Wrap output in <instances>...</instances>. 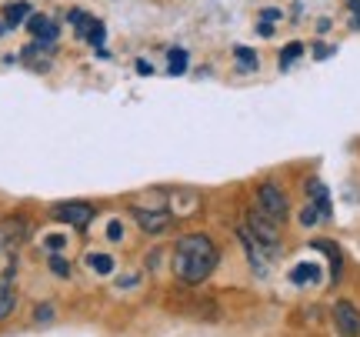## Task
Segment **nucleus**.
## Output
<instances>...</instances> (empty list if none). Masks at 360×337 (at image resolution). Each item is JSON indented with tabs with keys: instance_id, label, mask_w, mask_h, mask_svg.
Listing matches in <instances>:
<instances>
[{
	"instance_id": "f257e3e1",
	"label": "nucleus",
	"mask_w": 360,
	"mask_h": 337,
	"mask_svg": "<svg viewBox=\"0 0 360 337\" xmlns=\"http://www.w3.org/2000/svg\"><path fill=\"white\" fill-rule=\"evenodd\" d=\"M220 260L217 244L207 234H184L174 247V274L184 284H200L207 281Z\"/></svg>"
},
{
	"instance_id": "f03ea898",
	"label": "nucleus",
	"mask_w": 360,
	"mask_h": 337,
	"mask_svg": "<svg viewBox=\"0 0 360 337\" xmlns=\"http://www.w3.org/2000/svg\"><path fill=\"white\" fill-rule=\"evenodd\" d=\"M257 208L267 214L270 221H277V224H283L287 217H290V201H287V194H283L274 181H264L257 187Z\"/></svg>"
},
{
	"instance_id": "7ed1b4c3",
	"label": "nucleus",
	"mask_w": 360,
	"mask_h": 337,
	"mask_svg": "<svg viewBox=\"0 0 360 337\" xmlns=\"http://www.w3.org/2000/svg\"><path fill=\"white\" fill-rule=\"evenodd\" d=\"M247 231L254 234L260 244H264V247L270 250V254L277 257V250H281V231H277V221H270L264 210L254 208L250 214H247Z\"/></svg>"
},
{
	"instance_id": "20e7f679",
	"label": "nucleus",
	"mask_w": 360,
	"mask_h": 337,
	"mask_svg": "<svg viewBox=\"0 0 360 337\" xmlns=\"http://www.w3.org/2000/svg\"><path fill=\"white\" fill-rule=\"evenodd\" d=\"M67 20H70V27H74V34H77L84 44H90V47H101L103 37H107V27L101 24V17H90L87 11H70L67 13Z\"/></svg>"
},
{
	"instance_id": "39448f33",
	"label": "nucleus",
	"mask_w": 360,
	"mask_h": 337,
	"mask_svg": "<svg viewBox=\"0 0 360 337\" xmlns=\"http://www.w3.org/2000/svg\"><path fill=\"white\" fill-rule=\"evenodd\" d=\"M51 217L60 224H70L74 231H84V227L94 221V208L84 204V201H64V204H57V208L51 210Z\"/></svg>"
},
{
	"instance_id": "423d86ee",
	"label": "nucleus",
	"mask_w": 360,
	"mask_h": 337,
	"mask_svg": "<svg viewBox=\"0 0 360 337\" xmlns=\"http://www.w3.org/2000/svg\"><path fill=\"white\" fill-rule=\"evenodd\" d=\"M27 231H30L27 217H20V214L4 217V221H0V254L13 250L17 244H24V241H27Z\"/></svg>"
},
{
	"instance_id": "0eeeda50",
	"label": "nucleus",
	"mask_w": 360,
	"mask_h": 337,
	"mask_svg": "<svg viewBox=\"0 0 360 337\" xmlns=\"http://www.w3.org/2000/svg\"><path fill=\"white\" fill-rule=\"evenodd\" d=\"M237 234H240V244L247 247V257H250V267H254L257 274H267V267H270V260H274V254H270L267 247L260 244V241L254 237V234L247 231V224H244V227H240Z\"/></svg>"
},
{
	"instance_id": "6e6552de",
	"label": "nucleus",
	"mask_w": 360,
	"mask_h": 337,
	"mask_svg": "<svg viewBox=\"0 0 360 337\" xmlns=\"http://www.w3.org/2000/svg\"><path fill=\"white\" fill-rule=\"evenodd\" d=\"M334 324H337V331H340V337H360V311L350 300H337Z\"/></svg>"
},
{
	"instance_id": "1a4fd4ad",
	"label": "nucleus",
	"mask_w": 360,
	"mask_h": 337,
	"mask_svg": "<svg viewBox=\"0 0 360 337\" xmlns=\"http://www.w3.org/2000/svg\"><path fill=\"white\" fill-rule=\"evenodd\" d=\"M27 30H30L34 40H40V44H57V34H60L57 20L47 17V13H30V17H27Z\"/></svg>"
},
{
	"instance_id": "9d476101",
	"label": "nucleus",
	"mask_w": 360,
	"mask_h": 337,
	"mask_svg": "<svg viewBox=\"0 0 360 337\" xmlns=\"http://www.w3.org/2000/svg\"><path fill=\"white\" fill-rule=\"evenodd\" d=\"M130 214H134V221L141 224V231H147V234H164V231H167V224H170V214H167V210L134 208Z\"/></svg>"
},
{
	"instance_id": "9b49d317",
	"label": "nucleus",
	"mask_w": 360,
	"mask_h": 337,
	"mask_svg": "<svg viewBox=\"0 0 360 337\" xmlns=\"http://www.w3.org/2000/svg\"><path fill=\"white\" fill-rule=\"evenodd\" d=\"M51 53H53V44H40V40H34L30 47H24L20 61H24V64H30L34 70H44V67H47V61H51Z\"/></svg>"
},
{
	"instance_id": "f8f14e48",
	"label": "nucleus",
	"mask_w": 360,
	"mask_h": 337,
	"mask_svg": "<svg viewBox=\"0 0 360 337\" xmlns=\"http://www.w3.org/2000/svg\"><path fill=\"white\" fill-rule=\"evenodd\" d=\"M30 4H24V0H17V4H7L4 7V27H20L27 24V17H30Z\"/></svg>"
},
{
	"instance_id": "ddd939ff",
	"label": "nucleus",
	"mask_w": 360,
	"mask_h": 337,
	"mask_svg": "<svg viewBox=\"0 0 360 337\" xmlns=\"http://www.w3.org/2000/svg\"><path fill=\"white\" fill-rule=\"evenodd\" d=\"M307 194L314 197V208L321 210V217H330V194L321 181H307Z\"/></svg>"
},
{
	"instance_id": "4468645a",
	"label": "nucleus",
	"mask_w": 360,
	"mask_h": 337,
	"mask_svg": "<svg viewBox=\"0 0 360 337\" xmlns=\"http://www.w3.org/2000/svg\"><path fill=\"white\" fill-rule=\"evenodd\" d=\"M17 307V294H13V284L7 277H0V321H7Z\"/></svg>"
},
{
	"instance_id": "2eb2a0df",
	"label": "nucleus",
	"mask_w": 360,
	"mask_h": 337,
	"mask_svg": "<svg viewBox=\"0 0 360 337\" xmlns=\"http://www.w3.org/2000/svg\"><path fill=\"white\" fill-rule=\"evenodd\" d=\"M314 250H323V254H330V267H334V274L330 277H340V267H344V254H340V247L330 244V241H314Z\"/></svg>"
},
{
	"instance_id": "dca6fc26",
	"label": "nucleus",
	"mask_w": 360,
	"mask_h": 337,
	"mask_svg": "<svg viewBox=\"0 0 360 337\" xmlns=\"http://www.w3.org/2000/svg\"><path fill=\"white\" fill-rule=\"evenodd\" d=\"M290 281L294 284H314V281H321V267L317 264H297L290 271Z\"/></svg>"
},
{
	"instance_id": "f3484780",
	"label": "nucleus",
	"mask_w": 360,
	"mask_h": 337,
	"mask_svg": "<svg viewBox=\"0 0 360 337\" xmlns=\"http://www.w3.org/2000/svg\"><path fill=\"white\" fill-rule=\"evenodd\" d=\"M233 61H237V67H240L244 74H254V70H257V53L250 51V47H233Z\"/></svg>"
},
{
	"instance_id": "a211bd4d",
	"label": "nucleus",
	"mask_w": 360,
	"mask_h": 337,
	"mask_svg": "<svg viewBox=\"0 0 360 337\" xmlns=\"http://www.w3.org/2000/svg\"><path fill=\"white\" fill-rule=\"evenodd\" d=\"M184 70H187V51L170 47L167 51V74H184Z\"/></svg>"
},
{
	"instance_id": "6ab92c4d",
	"label": "nucleus",
	"mask_w": 360,
	"mask_h": 337,
	"mask_svg": "<svg viewBox=\"0 0 360 337\" xmlns=\"http://www.w3.org/2000/svg\"><path fill=\"white\" fill-rule=\"evenodd\" d=\"M87 264L97 274H110V271H114V257H110V254H87Z\"/></svg>"
},
{
	"instance_id": "aec40b11",
	"label": "nucleus",
	"mask_w": 360,
	"mask_h": 337,
	"mask_svg": "<svg viewBox=\"0 0 360 337\" xmlns=\"http://www.w3.org/2000/svg\"><path fill=\"white\" fill-rule=\"evenodd\" d=\"M300 53H304V44H297V40H294V44H287V47L281 51V70H287V67L294 64Z\"/></svg>"
},
{
	"instance_id": "412c9836",
	"label": "nucleus",
	"mask_w": 360,
	"mask_h": 337,
	"mask_svg": "<svg viewBox=\"0 0 360 337\" xmlns=\"http://www.w3.org/2000/svg\"><path fill=\"white\" fill-rule=\"evenodd\" d=\"M34 321H37V324H44V321H53V304H40L37 314H34Z\"/></svg>"
},
{
	"instance_id": "4be33fe9",
	"label": "nucleus",
	"mask_w": 360,
	"mask_h": 337,
	"mask_svg": "<svg viewBox=\"0 0 360 337\" xmlns=\"http://www.w3.org/2000/svg\"><path fill=\"white\" fill-rule=\"evenodd\" d=\"M51 267H53V274H60V277H67V274H70V267H67L64 257H51Z\"/></svg>"
},
{
	"instance_id": "5701e85b",
	"label": "nucleus",
	"mask_w": 360,
	"mask_h": 337,
	"mask_svg": "<svg viewBox=\"0 0 360 337\" xmlns=\"http://www.w3.org/2000/svg\"><path fill=\"white\" fill-rule=\"evenodd\" d=\"M317 217H321V210L314 208V204H310V208H307V210H304V214H300V221L307 224V227H310V224H317Z\"/></svg>"
},
{
	"instance_id": "b1692460",
	"label": "nucleus",
	"mask_w": 360,
	"mask_h": 337,
	"mask_svg": "<svg viewBox=\"0 0 360 337\" xmlns=\"http://www.w3.org/2000/svg\"><path fill=\"white\" fill-rule=\"evenodd\" d=\"M47 247H51V250H60V247H64V237H60V234L47 237Z\"/></svg>"
},
{
	"instance_id": "393cba45",
	"label": "nucleus",
	"mask_w": 360,
	"mask_h": 337,
	"mask_svg": "<svg viewBox=\"0 0 360 337\" xmlns=\"http://www.w3.org/2000/svg\"><path fill=\"white\" fill-rule=\"evenodd\" d=\"M260 17H264L267 24H274V20H281V11H274V7H270V11H264Z\"/></svg>"
},
{
	"instance_id": "a878e982",
	"label": "nucleus",
	"mask_w": 360,
	"mask_h": 337,
	"mask_svg": "<svg viewBox=\"0 0 360 337\" xmlns=\"http://www.w3.org/2000/svg\"><path fill=\"white\" fill-rule=\"evenodd\" d=\"M330 53H334V47H323V44L321 47H314V57H321V61L323 57H330Z\"/></svg>"
},
{
	"instance_id": "bb28decb",
	"label": "nucleus",
	"mask_w": 360,
	"mask_h": 337,
	"mask_svg": "<svg viewBox=\"0 0 360 337\" xmlns=\"http://www.w3.org/2000/svg\"><path fill=\"white\" fill-rule=\"evenodd\" d=\"M107 237H110V241H120V224H110V231H107Z\"/></svg>"
},
{
	"instance_id": "cd10ccee",
	"label": "nucleus",
	"mask_w": 360,
	"mask_h": 337,
	"mask_svg": "<svg viewBox=\"0 0 360 337\" xmlns=\"http://www.w3.org/2000/svg\"><path fill=\"white\" fill-rule=\"evenodd\" d=\"M257 30L264 34V37H270V34H274V24H267V20H264V24H257Z\"/></svg>"
},
{
	"instance_id": "c85d7f7f",
	"label": "nucleus",
	"mask_w": 360,
	"mask_h": 337,
	"mask_svg": "<svg viewBox=\"0 0 360 337\" xmlns=\"http://www.w3.org/2000/svg\"><path fill=\"white\" fill-rule=\"evenodd\" d=\"M137 70H141L143 77H147V74H154V70H150V64H147V61H137Z\"/></svg>"
},
{
	"instance_id": "c756f323",
	"label": "nucleus",
	"mask_w": 360,
	"mask_h": 337,
	"mask_svg": "<svg viewBox=\"0 0 360 337\" xmlns=\"http://www.w3.org/2000/svg\"><path fill=\"white\" fill-rule=\"evenodd\" d=\"M0 34H4V24H0Z\"/></svg>"
}]
</instances>
